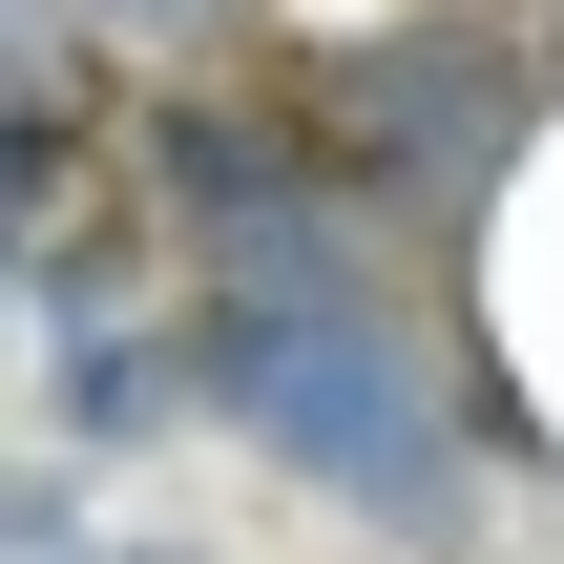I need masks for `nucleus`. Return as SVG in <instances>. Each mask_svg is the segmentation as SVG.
Returning <instances> with one entry per match:
<instances>
[{"label": "nucleus", "mask_w": 564, "mask_h": 564, "mask_svg": "<svg viewBox=\"0 0 564 564\" xmlns=\"http://www.w3.org/2000/svg\"><path fill=\"white\" fill-rule=\"evenodd\" d=\"M188 398L251 460H293L356 523H398L419 564L460 544V502H481V419L440 398V356H419L398 293H188Z\"/></svg>", "instance_id": "nucleus-1"}, {"label": "nucleus", "mask_w": 564, "mask_h": 564, "mask_svg": "<svg viewBox=\"0 0 564 564\" xmlns=\"http://www.w3.org/2000/svg\"><path fill=\"white\" fill-rule=\"evenodd\" d=\"M63 167H84V105H42V84H0V251H42V209H63Z\"/></svg>", "instance_id": "nucleus-5"}, {"label": "nucleus", "mask_w": 564, "mask_h": 564, "mask_svg": "<svg viewBox=\"0 0 564 564\" xmlns=\"http://www.w3.org/2000/svg\"><path fill=\"white\" fill-rule=\"evenodd\" d=\"M398 564H419V544H398Z\"/></svg>", "instance_id": "nucleus-7"}, {"label": "nucleus", "mask_w": 564, "mask_h": 564, "mask_svg": "<svg viewBox=\"0 0 564 564\" xmlns=\"http://www.w3.org/2000/svg\"><path fill=\"white\" fill-rule=\"evenodd\" d=\"M167 398H188V335H167V356H147V335H84V356H63V440H147Z\"/></svg>", "instance_id": "nucleus-3"}, {"label": "nucleus", "mask_w": 564, "mask_h": 564, "mask_svg": "<svg viewBox=\"0 0 564 564\" xmlns=\"http://www.w3.org/2000/svg\"><path fill=\"white\" fill-rule=\"evenodd\" d=\"M84 42H105V63H147V84H209V63L251 42V0H84Z\"/></svg>", "instance_id": "nucleus-4"}, {"label": "nucleus", "mask_w": 564, "mask_h": 564, "mask_svg": "<svg viewBox=\"0 0 564 564\" xmlns=\"http://www.w3.org/2000/svg\"><path fill=\"white\" fill-rule=\"evenodd\" d=\"M63 523H84L63 481H0V564H21V544H63Z\"/></svg>", "instance_id": "nucleus-6"}, {"label": "nucleus", "mask_w": 564, "mask_h": 564, "mask_svg": "<svg viewBox=\"0 0 564 564\" xmlns=\"http://www.w3.org/2000/svg\"><path fill=\"white\" fill-rule=\"evenodd\" d=\"M293 126H314V167L377 209V230H419V251H460L481 209H502V167H523V126H544V42L523 21H377V42H335L314 84H293Z\"/></svg>", "instance_id": "nucleus-2"}]
</instances>
